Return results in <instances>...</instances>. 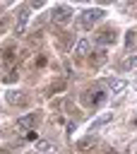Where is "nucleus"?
I'll return each mask as SVG.
<instances>
[{"label": "nucleus", "instance_id": "nucleus-1", "mask_svg": "<svg viewBox=\"0 0 137 154\" xmlns=\"http://www.w3.org/2000/svg\"><path fill=\"white\" fill-rule=\"evenodd\" d=\"M101 17H103V10H96V7L84 10V12H82V17H79V26H82L84 31H89V29H94V24H96Z\"/></svg>", "mask_w": 137, "mask_h": 154}, {"label": "nucleus", "instance_id": "nucleus-2", "mask_svg": "<svg viewBox=\"0 0 137 154\" xmlns=\"http://www.w3.org/2000/svg\"><path fill=\"white\" fill-rule=\"evenodd\" d=\"M70 19H72V7H70V5H55V7H53V22L67 24Z\"/></svg>", "mask_w": 137, "mask_h": 154}, {"label": "nucleus", "instance_id": "nucleus-3", "mask_svg": "<svg viewBox=\"0 0 137 154\" xmlns=\"http://www.w3.org/2000/svg\"><path fill=\"white\" fill-rule=\"evenodd\" d=\"M38 118H41L38 113H26V116H22V118L17 120V128H19V130H31V128L38 123Z\"/></svg>", "mask_w": 137, "mask_h": 154}, {"label": "nucleus", "instance_id": "nucleus-4", "mask_svg": "<svg viewBox=\"0 0 137 154\" xmlns=\"http://www.w3.org/2000/svg\"><path fill=\"white\" fill-rule=\"evenodd\" d=\"M89 51H91L89 38H79V41H77V46H75V58H87V55H89Z\"/></svg>", "mask_w": 137, "mask_h": 154}, {"label": "nucleus", "instance_id": "nucleus-5", "mask_svg": "<svg viewBox=\"0 0 137 154\" xmlns=\"http://www.w3.org/2000/svg\"><path fill=\"white\" fill-rule=\"evenodd\" d=\"M115 41V31L113 29H103L99 36H96V43H101V46H108V43H113Z\"/></svg>", "mask_w": 137, "mask_h": 154}, {"label": "nucleus", "instance_id": "nucleus-6", "mask_svg": "<svg viewBox=\"0 0 137 154\" xmlns=\"http://www.w3.org/2000/svg\"><path fill=\"white\" fill-rule=\"evenodd\" d=\"M94 144H96V135H87V137H82V140L77 142V149H79V152H89Z\"/></svg>", "mask_w": 137, "mask_h": 154}, {"label": "nucleus", "instance_id": "nucleus-7", "mask_svg": "<svg viewBox=\"0 0 137 154\" xmlns=\"http://www.w3.org/2000/svg\"><path fill=\"white\" fill-rule=\"evenodd\" d=\"M108 87H111V91H113V94H123V91L127 89V82H125V79H120V77H115V79H111V82H108Z\"/></svg>", "mask_w": 137, "mask_h": 154}, {"label": "nucleus", "instance_id": "nucleus-8", "mask_svg": "<svg viewBox=\"0 0 137 154\" xmlns=\"http://www.w3.org/2000/svg\"><path fill=\"white\" fill-rule=\"evenodd\" d=\"M132 67H137V53H135V55H132V53H127V55L120 60V70H125V72H127V70H132Z\"/></svg>", "mask_w": 137, "mask_h": 154}, {"label": "nucleus", "instance_id": "nucleus-9", "mask_svg": "<svg viewBox=\"0 0 137 154\" xmlns=\"http://www.w3.org/2000/svg\"><path fill=\"white\" fill-rule=\"evenodd\" d=\"M5 96H7V103H10V106H17V103L24 101V94H22V91H14V89H10Z\"/></svg>", "mask_w": 137, "mask_h": 154}, {"label": "nucleus", "instance_id": "nucleus-10", "mask_svg": "<svg viewBox=\"0 0 137 154\" xmlns=\"http://www.w3.org/2000/svg\"><path fill=\"white\" fill-rule=\"evenodd\" d=\"M36 154H53V142L38 140V142H36Z\"/></svg>", "mask_w": 137, "mask_h": 154}, {"label": "nucleus", "instance_id": "nucleus-11", "mask_svg": "<svg viewBox=\"0 0 137 154\" xmlns=\"http://www.w3.org/2000/svg\"><path fill=\"white\" fill-rule=\"evenodd\" d=\"M26 19H29V10H22V14H19V19H17V34H24V29H26Z\"/></svg>", "mask_w": 137, "mask_h": 154}, {"label": "nucleus", "instance_id": "nucleus-12", "mask_svg": "<svg viewBox=\"0 0 137 154\" xmlns=\"http://www.w3.org/2000/svg\"><path fill=\"white\" fill-rule=\"evenodd\" d=\"M89 96H91V103H94V106H99V103L106 101V91H103V89H96V91H91Z\"/></svg>", "mask_w": 137, "mask_h": 154}, {"label": "nucleus", "instance_id": "nucleus-13", "mask_svg": "<svg viewBox=\"0 0 137 154\" xmlns=\"http://www.w3.org/2000/svg\"><path fill=\"white\" fill-rule=\"evenodd\" d=\"M125 46H127V48L137 46V34H135V31H127V36H125Z\"/></svg>", "mask_w": 137, "mask_h": 154}, {"label": "nucleus", "instance_id": "nucleus-14", "mask_svg": "<svg viewBox=\"0 0 137 154\" xmlns=\"http://www.w3.org/2000/svg\"><path fill=\"white\" fill-rule=\"evenodd\" d=\"M111 118H113V116H111V113H103V116H101V118H99V120H94V123H91V128H99V125H106V123H108V120H111Z\"/></svg>", "mask_w": 137, "mask_h": 154}, {"label": "nucleus", "instance_id": "nucleus-15", "mask_svg": "<svg viewBox=\"0 0 137 154\" xmlns=\"http://www.w3.org/2000/svg\"><path fill=\"white\" fill-rule=\"evenodd\" d=\"M2 63H5V65H12V63H14V48H7V51H5V60H2Z\"/></svg>", "mask_w": 137, "mask_h": 154}, {"label": "nucleus", "instance_id": "nucleus-16", "mask_svg": "<svg viewBox=\"0 0 137 154\" xmlns=\"http://www.w3.org/2000/svg\"><path fill=\"white\" fill-rule=\"evenodd\" d=\"M125 154H137V140H132V142L127 144V149H125Z\"/></svg>", "mask_w": 137, "mask_h": 154}, {"label": "nucleus", "instance_id": "nucleus-17", "mask_svg": "<svg viewBox=\"0 0 137 154\" xmlns=\"http://www.w3.org/2000/svg\"><path fill=\"white\" fill-rule=\"evenodd\" d=\"M24 140H38V132H36V130H26Z\"/></svg>", "mask_w": 137, "mask_h": 154}, {"label": "nucleus", "instance_id": "nucleus-18", "mask_svg": "<svg viewBox=\"0 0 137 154\" xmlns=\"http://www.w3.org/2000/svg\"><path fill=\"white\" fill-rule=\"evenodd\" d=\"M17 77H19V75H17V72H14V70H12V72H10V75H7V77H5V82H14V79H17Z\"/></svg>", "mask_w": 137, "mask_h": 154}, {"label": "nucleus", "instance_id": "nucleus-19", "mask_svg": "<svg viewBox=\"0 0 137 154\" xmlns=\"http://www.w3.org/2000/svg\"><path fill=\"white\" fill-rule=\"evenodd\" d=\"M103 154H113V149H111V147H106V149H103Z\"/></svg>", "mask_w": 137, "mask_h": 154}, {"label": "nucleus", "instance_id": "nucleus-20", "mask_svg": "<svg viewBox=\"0 0 137 154\" xmlns=\"http://www.w3.org/2000/svg\"><path fill=\"white\" fill-rule=\"evenodd\" d=\"M2 29H5V22H2V19H0V31H2Z\"/></svg>", "mask_w": 137, "mask_h": 154}, {"label": "nucleus", "instance_id": "nucleus-21", "mask_svg": "<svg viewBox=\"0 0 137 154\" xmlns=\"http://www.w3.org/2000/svg\"><path fill=\"white\" fill-rule=\"evenodd\" d=\"M0 154H10V152H7V149H0Z\"/></svg>", "mask_w": 137, "mask_h": 154}, {"label": "nucleus", "instance_id": "nucleus-22", "mask_svg": "<svg viewBox=\"0 0 137 154\" xmlns=\"http://www.w3.org/2000/svg\"><path fill=\"white\" fill-rule=\"evenodd\" d=\"M135 89H137V79H135Z\"/></svg>", "mask_w": 137, "mask_h": 154}, {"label": "nucleus", "instance_id": "nucleus-23", "mask_svg": "<svg viewBox=\"0 0 137 154\" xmlns=\"http://www.w3.org/2000/svg\"><path fill=\"white\" fill-rule=\"evenodd\" d=\"M135 125H137V118H135Z\"/></svg>", "mask_w": 137, "mask_h": 154}]
</instances>
